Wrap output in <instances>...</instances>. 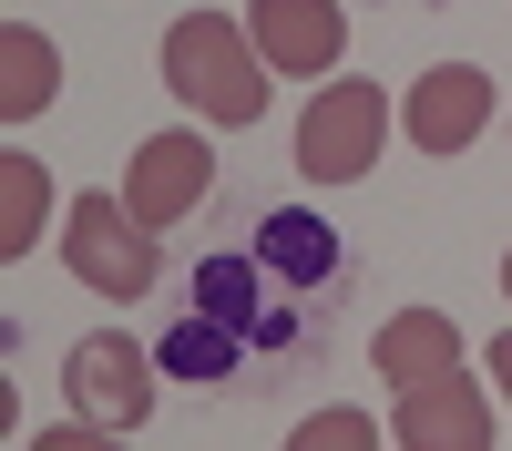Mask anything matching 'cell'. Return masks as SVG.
<instances>
[{
	"instance_id": "1",
	"label": "cell",
	"mask_w": 512,
	"mask_h": 451,
	"mask_svg": "<svg viewBox=\"0 0 512 451\" xmlns=\"http://www.w3.org/2000/svg\"><path fill=\"white\" fill-rule=\"evenodd\" d=\"M164 82H175V103H195L205 123H256L267 113V52H256V31H236L216 11H185L164 31Z\"/></svg>"
},
{
	"instance_id": "2",
	"label": "cell",
	"mask_w": 512,
	"mask_h": 451,
	"mask_svg": "<svg viewBox=\"0 0 512 451\" xmlns=\"http://www.w3.org/2000/svg\"><path fill=\"white\" fill-rule=\"evenodd\" d=\"M379 144H390V93L379 82H328V93L308 103V123H297V175L308 185H359Z\"/></svg>"
},
{
	"instance_id": "3",
	"label": "cell",
	"mask_w": 512,
	"mask_h": 451,
	"mask_svg": "<svg viewBox=\"0 0 512 451\" xmlns=\"http://www.w3.org/2000/svg\"><path fill=\"white\" fill-rule=\"evenodd\" d=\"M62 257H72V277L93 287V298H144L154 267H164V257H154V226H144L123 195H82V205H72Z\"/></svg>"
},
{
	"instance_id": "4",
	"label": "cell",
	"mask_w": 512,
	"mask_h": 451,
	"mask_svg": "<svg viewBox=\"0 0 512 451\" xmlns=\"http://www.w3.org/2000/svg\"><path fill=\"white\" fill-rule=\"evenodd\" d=\"M154 349H134V339H113V328H93V339H72L62 349V390H72V410L93 431H144V410H154Z\"/></svg>"
},
{
	"instance_id": "5",
	"label": "cell",
	"mask_w": 512,
	"mask_h": 451,
	"mask_svg": "<svg viewBox=\"0 0 512 451\" xmlns=\"http://www.w3.org/2000/svg\"><path fill=\"white\" fill-rule=\"evenodd\" d=\"M185 308H205L216 328H236L246 349H287L297 359V287H277L267 257H205Z\"/></svg>"
},
{
	"instance_id": "6",
	"label": "cell",
	"mask_w": 512,
	"mask_h": 451,
	"mask_svg": "<svg viewBox=\"0 0 512 451\" xmlns=\"http://www.w3.org/2000/svg\"><path fill=\"white\" fill-rule=\"evenodd\" d=\"M205 185H216V164H205V134H154L134 164H123V205H134L144 226H175L205 205Z\"/></svg>"
},
{
	"instance_id": "7",
	"label": "cell",
	"mask_w": 512,
	"mask_h": 451,
	"mask_svg": "<svg viewBox=\"0 0 512 451\" xmlns=\"http://www.w3.org/2000/svg\"><path fill=\"white\" fill-rule=\"evenodd\" d=\"M390 441H410V451H482L492 441V410H482V390L461 380V369H441V380H410L400 390Z\"/></svg>"
},
{
	"instance_id": "8",
	"label": "cell",
	"mask_w": 512,
	"mask_h": 451,
	"mask_svg": "<svg viewBox=\"0 0 512 451\" xmlns=\"http://www.w3.org/2000/svg\"><path fill=\"white\" fill-rule=\"evenodd\" d=\"M400 123H410L420 154H461V144L492 123V82H482L472 62H431V72H420V93L400 103Z\"/></svg>"
},
{
	"instance_id": "9",
	"label": "cell",
	"mask_w": 512,
	"mask_h": 451,
	"mask_svg": "<svg viewBox=\"0 0 512 451\" xmlns=\"http://www.w3.org/2000/svg\"><path fill=\"white\" fill-rule=\"evenodd\" d=\"M256 52H267V72L308 82V72H338V52H349V21L328 11V0H256Z\"/></svg>"
},
{
	"instance_id": "10",
	"label": "cell",
	"mask_w": 512,
	"mask_h": 451,
	"mask_svg": "<svg viewBox=\"0 0 512 451\" xmlns=\"http://www.w3.org/2000/svg\"><path fill=\"white\" fill-rule=\"evenodd\" d=\"M256 257H267V277L277 287H297V298H318V287H338V226L318 216V205H267L256 216Z\"/></svg>"
},
{
	"instance_id": "11",
	"label": "cell",
	"mask_w": 512,
	"mask_h": 451,
	"mask_svg": "<svg viewBox=\"0 0 512 451\" xmlns=\"http://www.w3.org/2000/svg\"><path fill=\"white\" fill-rule=\"evenodd\" d=\"M451 349H461V328H451L441 308H400L390 328H379V349H369V359L410 390V380H441V369H451Z\"/></svg>"
},
{
	"instance_id": "12",
	"label": "cell",
	"mask_w": 512,
	"mask_h": 451,
	"mask_svg": "<svg viewBox=\"0 0 512 451\" xmlns=\"http://www.w3.org/2000/svg\"><path fill=\"white\" fill-rule=\"evenodd\" d=\"M52 93H62V52H52V41H41L31 21H11V31H0V113H11V123H31Z\"/></svg>"
},
{
	"instance_id": "13",
	"label": "cell",
	"mask_w": 512,
	"mask_h": 451,
	"mask_svg": "<svg viewBox=\"0 0 512 451\" xmlns=\"http://www.w3.org/2000/svg\"><path fill=\"white\" fill-rule=\"evenodd\" d=\"M154 359H164V380H236L246 339H236V328H216L205 308H185V318H175V328L154 339Z\"/></svg>"
},
{
	"instance_id": "14",
	"label": "cell",
	"mask_w": 512,
	"mask_h": 451,
	"mask_svg": "<svg viewBox=\"0 0 512 451\" xmlns=\"http://www.w3.org/2000/svg\"><path fill=\"white\" fill-rule=\"evenodd\" d=\"M41 205H52V175H41L31 154H11V164H0V257H31Z\"/></svg>"
},
{
	"instance_id": "15",
	"label": "cell",
	"mask_w": 512,
	"mask_h": 451,
	"mask_svg": "<svg viewBox=\"0 0 512 451\" xmlns=\"http://www.w3.org/2000/svg\"><path fill=\"white\" fill-rule=\"evenodd\" d=\"M287 441H297V451H369L379 431H369V410H318V421L287 431Z\"/></svg>"
},
{
	"instance_id": "16",
	"label": "cell",
	"mask_w": 512,
	"mask_h": 451,
	"mask_svg": "<svg viewBox=\"0 0 512 451\" xmlns=\"http://www.w3.org/2000/svg\"><path fill=\"white\" fill-rule=\"evenodd\" d=\"M492 380H502V400H512V339H492Z\"/></svg>"
},
{
	"instance_id": "17",
	"label": "cell",
	"mask_w": 512,
	"mask_h": 451,
	"mask_svg": "<svg viewBox=\"0 0 512 451\" xmlns=\"http://www.w3.org/2000/svg\"><path fill=\"white\" fill-rule=\"evenodd\" d=\"M502 298H512V257H502Z\"/></svg>"
}]
</instances>
